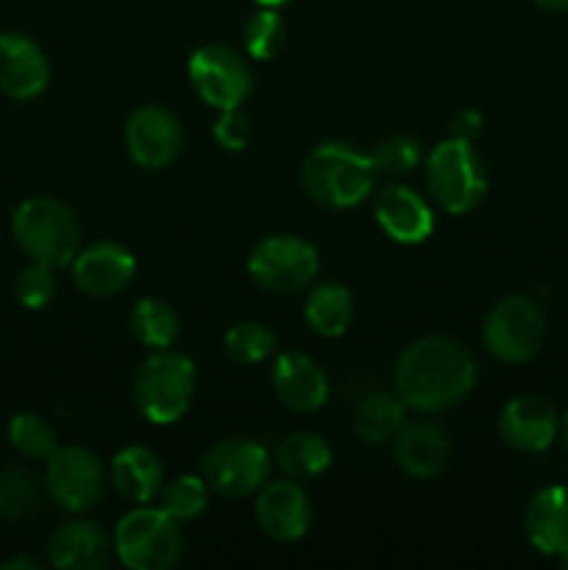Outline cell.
<instances>
[{
    "instance_id": "d6986e66",
    "label": "cell",
    "mask_w": 568,
    "mask_h": 570,
    "mask_svg": "<svg viewBox=\"0 0 568 570\" xmlns=\"http://www.w3.org/2000/svg\"><path fill=\"white\" fill-rule=\"evenodd\" d=\"M115 543L100 523L76 518L50 534V566L59 570H100L111 562Z\"/></svg>"
},
{
    "instance_id": "d6a6232c",
    "label": "cell",
    "mask_w": 568,
    "mask_h": 570,
    "mask_svg": "<svg viewBox=\"0 0 568 570\" xmlns=\"http://www.w3.org/2000/svg\"><path fill=\"white\" fill-rule=\"evenodd\" d=\"M53 271L56 267L42 265V262H31L28 267H22L14 282V293L26 309H45L56 298L59 284H56Z\"/></svg>"
},
{
    "instance_id": "4316f807",
    "label": "cell",
    "mask_w": 568,
    "mask_h": 570,
    "mask_svg": "<svg viewBox=\"0 0 568 570\" xmlns=\"http://www.w3.org/2000/svg\"><path fill=\"white\" fill-rule=\"evenodd\" d=\"M209 484L204 476H195V473H182V476L170 479V482L161 484L159 490V507L173 518V521H195L198 515H204L206 507H209Z\"/></svg>"
},
{
    "instance_id": "83f0119b",
    "label": "cell",
    "mask_w": 568,
    "mask_h": 570,
    "mask_svg": "<svg viewBox=\"0 0 568 570\" xmlns=\"http://www.w3.org/2000/svg\"><path fill=\"white\" fill-rule=\"evenodd\" d=\"M223 348H226L228 360L237 362V365H259V362L271 360L278 351L276 334L267 326L256 321H243L234 323L232 328L223 337Z\"/></svg>"
},
{
    "instance_id": "1f68e13d",
    "label": "cell",
    "mask_w": 568,
    "mask_h": 570,
    "mask_svg": "<svg viewBox=\"0 0 568 570\" xmlns=\"http://www.w3.org/2000/svg\"><path fill=\"white\" fill-rule=\"evenodd\" d=\"M371 159L376 165V173L384 176H410L418 165H421V142L407 134H393V137H384L376 148L371 150Z\"/></svg>"
},
{
    "instance_id": "cb8c5ba5",
    "label": "cell",
    "mask_w": 568,
    "mask_h": 570,
    "mask_svg": "<svg viewBox=\"0 0 568 570\" xmlns=\"http://www.w3.org/2000/svg\"><path fill=\"white\" fill-rule=\"evenodd\" d=\"M404 421L407 404L395 393H384V390L365 395L351 415L354 434L368 445L393 443L395 434L404 429Z\"/></svg>"
},
{
    "instance_id": "9a60e30c",
    "label": "cell",
    "mask_w": 568,
    "mask_h": 570,
    "mask_svg": "<svg viewBox=\"0 0 568 570\" xmlns=\"http://www.w3.org/2000/svg\"><path fill=\"white\" fill-rule=\"evenodd\" d=\"M134 273H137L134 254L126 245L111 243V239L81 248L70 262L72 284L95 298H106V295H117L120 289H126Z\"/></svg>"
},
{
    "instance_id": "d4e9b609",
    "label": "cell",
    "mask_w": 568,
    "mask_h": 570,
    "mask_svg": "<svg viewBox=\"0 0 568 570\" xmlns=\"http://www.w3.org/2000/svg\"><path fill=\"white\" fill-rule=\"evenodd\" d=\"M273 462L284 476L312 482L332 468V445L317 432H293L276 445Z\"/></svg>"
},
{
    "instance_id": "8fae6325",
    "label": "cell",
    "mask_w": 568,
    "mask_h": 570,
    "mask_svg": "<svg viewBox=\"0 0 568 570\" xmlns=\"http://www.w3.org/2000/svg\"><path fill=\"white\" fill-rule=\"evenodd\" d=\"M187 72L198 98L217 111L239 109L254 87L248 61L228 45H204L195 50Z\"/></svg>"
},
{
    "instance_id": "7a4b0ae2",
    "label": "cell",
    "mask_w": 568,
    "mask_h": 570,
    "mask_svg": "<svg viewBox=\"0 0 568 570\" xmlns=\"http://www.w3.org/2000/svg\"><path fill=\"white\" fill-rule=\"evenodd\" d=\"M376 165L371 154L354 145L329 139L315 145L301 167L304 193L323 209H354L376 187Z\"/></svg>"
},
{
    "instance_id": "5bb4252c",
    "label": "cell",
    "mask_w": 568,
    "mask_h": 570,
    "mask_svg": "<svg viewBox=\"0 0 568 570\" xmlns=\"http://www.w3.org/2000/svg\"><path fill=\"white\" fill-rule=\"evenodd\" d=\"M560 412L543 395H516L499 415V438L521 454H540L560 434Z\"/></svg>"
},
{
    "instance_id": "836d02e7",
    "label": "cell",
    "mask_w": 568,
    "mask_h": 570,
    "mask_svg": "<svg viewBox=\"0 0 568 570\" xmlns=\"http://www.w3.org/2000/svg\"><path fill=\"white\" fill-rule=\"evenodd\" d=\"M251 120L239 109H226L221 111V117L212 126V137L228 154H239V150L248 148L251 142Z\"/></svg>"
},
{
    "instance_id": "277c9868",
    "label": "cell",
    "mask_w": 568,
    "mask_h": 570,
    "mask_svg": "<svg viewBox=\"0 0 568 570\" xmlns=\"http://www.w3.org/2000/svg\"><path fill=\"white\" fill-rule=\"evenodd\" d=\"M195 399V365L178 351H154L134 373V404L156 426L182 421Z\"/></svg>"
},
{
    "instance_id": "f1b7e54d",
    "label": "cell",
    "mask_w": 568,
    "mask_h": 570,
    "mask_svg": "<svg viewBox=\"0 0 568 570\" xmlns=\"http://www.w3.org/2000/svg\"><path fill=\"white\" fill-rule=\"evenodd\" d=\"M9 443L17 454L26 460H48L59 443H56V429L37 412H20L9 421Z\"/></svg>"
},
{
    "instance_id": "8992f818",
    "label": "cell",
    "mask_w": 568,
    "mask_h": 570,
    "mask_svg": "<svg viewBox=\"0 0 568 570\" xmlns=\"http://www.w3.org/2000/svg\"><path fill=\"white\" fill-rule=\"evenodd\" d=\"M115 557L128 570H170L182 560L184 540L178 532V521H173L161 507H145L126 512L117 521Z\"/></svg>"
},
{
    "instance_id": "3957f363",
    "label": "cell",
    "mask_w": 568,
    "mask_h": 570,
    "mask_svg": "<svg viewBox=\"0 0 568 570\" xmlns=\"http://www.w3.org/2000/svg\"><path fill=\"white\" fill-rule=\"evenodd\" d=\"M11 234L31 262L50 267L70 265L81 250V226L76 212L59 198L37 195L22 200L11 215Z\"/></svg>"
},
{
    "instance_id": "f546056e",
    "label": "cell",
    "mask_w": 568,
    "mask_h": 570,
    "mask_svg": "<svg viewBox=\"0 0 568 570\" xmlns=\"http://www.w3.org/2000/svg\"><path fill=\"white\" fill-rule=\"evenodd\" d=\"M284 39H287V26H284L278 9H267V6H259L254 14L248 17L243 31V42L248 56L259 61L276 59L278 50L284 48Z\"/></svg>"
},
{
    "instance_id": "8d00e7d4",
    "label": "cell",
    "mask_w": 568,
    "mask_h": 570,
    "mask_svg": "<svg viewBox=\"0 0 568 570\" xmlns=\"http://www.w3.org/2000/svg\"><path fill=\"white\" fill-rule=\"evenodd\" d=\"M14 568H28V570H37L39 566L31 560H11V562H3V570H14Z\"/></svg>"
},
{
    "instance_id": "e0dca14e",
    "label": "cell",
    "mask_w": 568,
    "mask_h": 570,
    "mask_svg": "<svg viewBox=\"0 0 568 570\" xmlns=\"http://www.w3.org/2000/svg\"><path fill=\"white\" fill-rule=\"evenodd\" d=\"M273 393L290 412H317L329 401V376L312 356L284 351L273 365Z\"/></svg>"
},
{
    "instance_id": "7c38bea8",
    "label": "cell",
    "mask_w": 568,
    "mask_h": 570,
    "mask_svg": "<svg viewBox=\"0 0 568 570\" xmlns=\"http://www.w3.org/2000/svg\"><path fill=\"white\" fill-rule=\"evenodd\" d=\"M184 134L176 115L161 106H139L126 122V150L143 170H165L178 159Z\"/></svg>"
},
{
    "instance_id": "5b68a950",
    "label": "cell",
    "mask_w": 568,
    "mask_h": 570,
    "mask_svg": "<svg viewBox=\"0 0 568 570\" xmlns=\"http://www.w3.org/2000/svg\"><path fill=\"white\" fill-rule=\"evenodd\" d=\"M427 189L449 215H468L488 195V170L473 142L445 139L427 156Z\"/></svg>"
},
{
    "instance_id": "52a82bcc",
    "label": "cell",
    "mask_w": 568,
    "mask_h": 570,
    "mask_svg": "<svg viewBox=\"0 0 568 570\" xmlns=\"http://www.w3.org/2000/svg\"><path fill=\"white\" fill-rule=\"evenodd\" d=\"M484 348L505 365L535 360L546 343V315L527 295H505L490 306L482 326Z\"/></svg>"
},
{
    "instance_id": "4dcf8cb0",
    "label": "cell",
    "mask_w": 568,
    "mask_h": 570,
    "mask_svg": "<svg viewBox=\"0 0 568 570\" xmlns=\"http://www.w3.org/2000/svg\"><path fill=\"white\" fill-rule=\"evenodd\" d=\"M39 504V488L33 476L22 468H6L0 471V515L20 521L31 515Z\"/></svg>"
},
{
    "instance_id": "ba28073f",
    "label": "cell",
    "mask_w": 568,
    "mask_h": 570,
    "mask_svg": "<svg viewBox=\"0 0 568 570\" xmlns=\"http://www.w3.org/2000/svg\"><path fill=\"white\" fill-rule=\"evenodd\" d=\"M248 273L267 293L293 295L315 284L321 273V256L304 237L273 234L254 245L248 254Z\"/></svg>"
},
{
    "instance_id": "74e56055",
    "label": "cell",
    "mask_w": 568,
    "mask_h": 570,
    "mask_svg": "<svg viewBox=\"0 0 568 570\" xmlns=\"http://www.w3.org/2000/svg\"><path fill=\"white\" fill-rule=\"evenodd\" d=\"M256 6H267V9H282V6H287L290 0H254Z\"/></svg>"
},
{
    "instance_id": "ab89813d",
    "label": "cell",
    "mask_w": 568,
    "mask_h": 570,
    "mask_svg": "<svg viewBox=\"0 0 568 570\" xmlns=\"http://www.w3.org/2000/svg\"><path fill=\"white\" fill-rule=\"evenodd\" d=\"M557 560H560V566L568 570V551H566V554H560V557H557Z\"/></svg>"
},
{
    "instance_id": "e575fe53",
    "label": "cell",
    "mask_w": 568,
    "mask_h": 570,
    "mask_svg": "<svg viewBox=\"0 0 568 570\" xmlns=\"http://www.w3.org/2000/svg\"><path fill=\"white\" fill-rule=\"evenodd\" d=\"M484 117L479 115L477 109H462L451 117V137L466 139V142H473V139L482 134Z\"/></svg>"
},
{
    "instance_id": "ffe728a7",
    "label": "cell",
    "mask_w": 568,
    "mask_h": 570,
    "mask_svg": "<svg viewBox=\"0 0 568 570\" xmlns=\"http://www.w3.org/2000/svg\"><path fill=\"white\" fill-rule=\"evenodd\" d=\"M393 460L407 476L427 482V479L440 476L451 460L449 434L438 423L418 421L401 429L393 438Z\"/></svg>"
},
{
    "instance_id": "9c48e42d",
    "label": "cell",
    "mask_w": 568,
    "mask_h": 570,
    "mask_svg": "<svg viewBox=\"0 0 568 570\" xmlns=\"http://www.w3.org/2000/svg\"><path fill=\"white\" fill-rule=\"evenodd\" d=\"M273 456L262 443L251 438H223L200 460V476L212 493L226 499H245L259 493L271 479Z\"/></svg>"
},
{
    "instance_id": "4fadbf2b",
    "label": "cell",
    "mask_w": 568,
    "mask_h": 570,
    "mask_svg": "<svg viewBox=\"0 0 568 570\" xmlns=\"http://www.w3.org/2000/svg\"><path fill=\"white\" fill-rule=\"evenodd\" d=\"M254 515L267 538L276 543H295L310 532L312 501L295 479H267L256 493Z\"/></svg>"
},
{
    "instance_id": "6da1fadb",
    "label": "cell",
    "mask_w": 568,
    "mask_h": 570,
    "mask_svg": "<svg viewBox=\"0 0 568 570\" xmlns=\"http://www.w3.org/2000/svg\"><path fill=\"white\" fill-rule=\"evenodd\" d=\"M479 379L477 356L454 337H421L407 345L393 367L395 395L407 410L443 412L466 401Z\"/></svg>"
},
{
    "instance_id": "603a6c76",
    "label": "cell",
    "mask_w": 568,
    "mask_h": 570,
    "mask_svg": "<svg viewBox=\"0 0 568 570\" xmlns=\"http://www.w3.org/2000/svg\"><path fill=\"white\" fill-rule=\"evenodd\" d=\"M304 317L312 332L321 337H340L349 332L351 321H354V298H351L349 287L334 278L312 284L306 293Z\"/></svg>"
},
{
    "instance_id": "ac0fdd59",
    "label": "cell",
    "mask_w": 568,
    "mask_h": 570,
    "mask_svg": "<svg viewBox=\"0 0 568 570\" xmlns=\"http://www.w3.org/2000/svg\"><path fill=\"white\" fill-rule=\"evenodd\" d=\"M373 217H376L379 228L401 245L423 243L434 228L432 206L427 204L423 195L404 184H390L376 195Z\"/></svg>"
},
{
    "instance_id": "30bf717a",
    "label": "cell",
    "mask_w": 568,
    "mask_h": 570,
    "mask_svg": "<svg viewBox=\"0 0 568 570\" xmlns=\"http://www.w3.org/2000/svg\"><path fill=\"white\" fill-rule=\"evenodd\" d=\"M45 488L56 507L84 515L100 504L106 490V471L98 454L84 445H61L48 456Z\"/></svg>"
},
{
    "instance_id": "d590c367",
    "label": "cell",
    "mask_w": 568,
    "mask_h": 570,
    "mask_svg": "<svg viewBox=\"0 0 568 570\" xmlns=\"http://www.w3.org/2000/svg\"><path fill=\"white\" fill-rule=\"evenodd\" d=\"M532 3L546 11H568V0H532Z\"/></svg>"
},
{
    "instance_id": "7402d4cb",
    "label": "cell",
    "mask_w": 568,
    "mask_h": 570,
    "mask_svg": "<svg viewBox=\"0 0 568 570\" xmlns=\"http://www.w3.org/2000/svg\"><path fill=\"white\" fill-rule=\"evenodd\" d=\"M109 479L117 493L131 504H148L159 495L165 484V468L161 460L145 445H128L111 456Z\"/></svg>"
},
{
    "instance_id": "484cf974",
    "label": "cell",
    "mask_w": 568,
    "mask_h": 570,
    "mask_svg": "<svg viewBox=\"0 0 568 570\" xmlns=\"http://www.w3.org/2000/svg\"><path fill=\"white\" fill-rule=\"evenodd\" d=\"M128 323H131L134 337L150 351L170 348L178 337V328H182L178 326V312L161 298L137 301Z\"/></svg>"
},
{
    "instance_id": "f35d334b",
    "label": "cell",
    "mask_w": 568,
    "mask_h": 570,
    "mask_svg": "<svg viewBox=\"0 0 568 570\" xmlns=\"http://www.w3.org/2000/svg\"><path fill=\"white\" fill-rule=\"evenodd\" d=\"M562 445H566V451H568V412H566V417H562Z\"/></svg>"
},
{
    "instance_id": "44dd1931",
    "label": "cell",
    "mask_w": 568,
    "mask_h": 570,
    "mask_svg": "<svg viewBox=\"0 0 568 570\" xmlns=\"http://www.w3.org/2000/svg\"><path fill=\"white\" fill-rule=\"evenodd\" d=\"M527 538L540 554L560 557L568 551V488L549 484L538 490L527 507Z\"/></svg>"
},
{
    "instance_id": "2e32d148",
    "label": "cell",
    "mask_w": 568,
    "mask_h": 570,
    "mask_svg": "<svg viewBox=\"0 0 568 570\" xmlns=\"http://www.w3.org/2000/svg\"><path fill=\"white\" fill-rule=\"evenodd\" d=\"M50 61L31 37L0 33V92L11 100H33L48 89Z\"/></svg>"
}]
</instances>
